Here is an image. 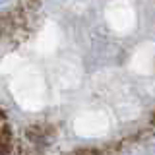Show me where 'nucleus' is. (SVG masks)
Returning <instances> with one entry per match:
<instances>
[{"label": "nucleus", "instance_id": "f257e3e1", "mask_svg": "<svg viewBox=\"0 0 155 155\" xmlns=\"http://www.w3.org/2000/svg\"><path fill=\"white\" fill-rule=\"evenodd\" d=\"M12 149V130L10 126H0V155H6Z\"/></svg>", "mask_w": 155, "mask_h": 155}]
</instances>
